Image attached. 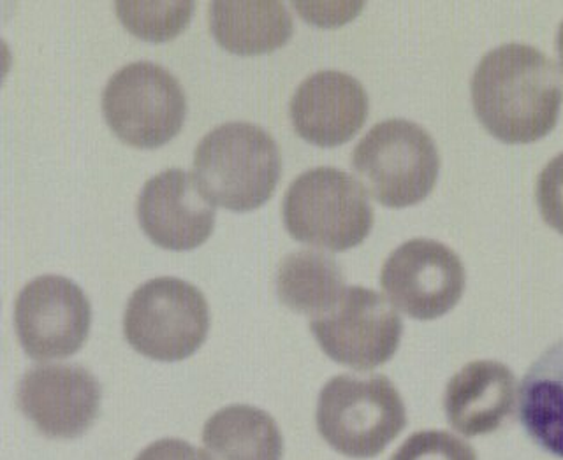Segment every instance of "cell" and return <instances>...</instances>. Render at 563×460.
I'll use <instances>...</instances> for the list:
<instances>
[{"label": "cell", "mask_w": 563, "mask_h": 460, "mask_svg": "<svg viewBox=\"0 0 563 460\" xmlns=\"http://www.w3.org/2000/svg\"><path fill=\"white\" fill-rule=\"evenodd\" d=\"M471 93L475 116L493 137L507 145H528L556 127L562 70L536 46L501 44L475 67Z\"/></svg>", "instance_id": "1"}, {"label": "cell", "mask_w": 563, "mask_h": 460, "mask_svg": "<svg viewBox=\"0 0 563 460\" xmlns=\"http://www.w3.org/2000/svg\"><path fill=\"white\" fill-rule=\"evenodd\" d=\"M192 167L199 190L213 206L245 213L263 206L277 189L280 148L260 125L229 122L199 141Z\"/></svg>", "instance_id": "2"}, {"label": "cell", "mask_w": 563, "mask_h": 460, "mask_svg": "<svg viewBox=\"0 0 563 460\" xmlns=\"http://www.w3.org/2000/svg\"><path fill=\"white\" fill-rule=\"evenodd\" d=\"M325 444L351 459H374L407 426L400 392L384 374H340L325 383L316 412Z\"/></svg>", "instance_id": "3"}, {"label": "cell", "mask_w": 563, "mask_h": 460, "mask_svg": "<svg viewBox=\"0 0 563 460\" xmlns=\"http://www.w3.org/2000/svg\"><path fill=\"white\" fill-rule=\"evenodd\" d=\"M282 218L296 242L345 251L368 237L374 207L365 187L351 175L317 167L290 183L282 201Z\"/></svg>", "instance_id": "4"}, {"label": "cell", "mask_w": 563, "mask_h": 460, "mask_svg": "<svg viewBox=\"0 0 563 460\" xmlns=\"http://www.w3.org/2000/svg\"><path fill=\"white\" fill-rule=\"evenodd\" d=\"M352 167L375 201L387 207H407L424 201L435 189L440 155L421 125L391 119L374 125L357 143Z\"/></svg>", "instance_id": "5"}, {"label": "cell", "mask_w": 563, "mask_h": 460, "mask_svg": "<svg viewBox=\"0 0 563 460\" xmlns=\"http://www.w3.org/2000/svg\"><path fill=\"white\" fill-rule=\"evenodd\" d=\"M210 310L198 287L155 278L134 290L123 313V336L141 356L158 362L189 359L207 341Z\"/></svg>", "instance_id": "6"}, {"label": "cell", "mask_w": 563, "mask_h": 460, "mask_svg": "<svg viewBox=\"0 0 563 460\" xmlns=\"http://www.w3.org/2000/svg\"><path fill=\"white\" fill-rule=\"evenodd\" d=\"M111 131L134 148H158L184 127L187 97L180 81L154 61H132L111 76L102 92Z\"/></svg>", "instance_id": "7"}, {"label": "cell", "mask_w": 563, "mask_h": 460, "mask_svg": "<svg viewBox=\"0 0 563 460\" xmlns=\"http://www.w3.org/2000/svg\"><path fill=\"white\" fill-rule=\"evenodd\" d=\"M310 330L334 362L372 371L393 359L400 347L404 324L384 295L356 285L347 287L330 312L310 318Z\"/></svg>", "instance_id": "8"}, {"label": "cell", "mask_w": 563, "mask_h": 460, "mask_svg": "<svg viewBox=\"0 0 563 460\" xmlns=\"http://www.w3.org/2000/svg\"><path fill=\"white\" fill-rule=\"evenodd\" d=\"M380 285L393 306L416 321H435L451 312L466 285L465 266L449 246L410 239L387 257Z\"/></svg>", "instance_id": "9"}, {"label": "cell", "mask_w": 563, "mask_h": 460, "mask_svg": "<svg viewBox=\"0 0 563 460\" xmlns=\"http://www.w3.org/2000/svg\"><path fill=\"white\" fill-rule=\"evenodd\" d=\"M92 306L69 278H35L14 303V329L26 356L34 360L66 359L87 341Z\"/></svg>", "instance_id": "10"}, {"label": "cell", "mask_w": 563, "mask_h": 460, "mask_svg": "<svg viewBox=\"0 0 563 460\" xmlns=\"http://www.w3.org/2000/svg\"><path fill=\"white\" fill-rule=\"evenodd\" d=\"M101 385L76 364L35 366L18 383L16 403L41 435L73 439L85 435L101 406Z\"/></svg>", "instance_id": "11"}, {"label": "cell", "mask_w": 563, "mask_h": 460, "mask_svg": "<svg viewBox=\"0 0 563 460\" xmlns=\"http://www.w3.org/2000/svg\"><path fill=\"white\" fill-rule=\"evenodd\" d=\"M143 233L161 248H198L216 228V206L202 195L196 178L184 169H167L146 181L136 202Z\"/></svg>", "instance_id": "12"}, {"label": "cell", "mask_w": 563, "mask_h": 460, "mask_svg": "<svg viewBox=\"0 0 563 460\" xmlns=\"http://www.w3.org/2000/svg\"><path fill=\"white\" fill-rule=\"evenodd\" d=\"M368 111L365 87L340 70L308 76L289 104L290 122L298 136L322 148L343 145L356 136Z\"/></svg>", "instance_id": "13"}, {"label": "cell", "mask_w": 563, "mask_h": 460, "mask_svg": "<svg viewBox=\"0 0 563 460\" xmlns=\"http://www.w3.org/2000/svg\"><path fill=\"white\" fill-rule=\"evenodd\" d=\"M518 397L516 377L497 360H474L445 386L449 424L466 438L493 435L512 417Z\"/></svg>", "instance_id": "14"}, {"label": "cell", "mask_w": 563, "mask_h": 460, "mask_svg": "<svg viewBox=\"0 0 563 460\" xmlns=\"http://www.w3.org/2000/svg\"><path fill=\"white\" fill-rule=\"evenodd\" d=\"M208 20L217 43L243 57L282 48L295 31L289 9L278 0H216Z\"/></svg>", "instance_id": "15"}, {"label": "cell", "mask_w": 563, "mask_h": 460, "mask_svg": "<svg viewBox=\"0 0 563 460\" xmlns=\"http://www.w3.org/2000/svg\"><path fill=\"white\" fill-rule=\"evenodd\" d=\"M519 420L537 447L563 459V338L544 350L525 374Z\"/></svg>", "instance_id": "16"}, {"label": "cell", "mask_w": 563, "mask_h": 460, "mask_svg": "<svg viewBox=\"0 0 563 460\" xmlns=\"http://www.w3.org/2000/svg\"><path fill=\"white\" fill-rule=\"evenodd\" d=\"M202 444L216 460H282L284 438L277 422L263 409L233 404L211 415Z\"/></svg>", "instance_id": "17"}, {"label": "cell", "mask_w": 563, "mask_h": 460, "mask_svg": "<svg viewBox=\"0 0 563 460\" xmlns=\"http://www.w3.org/2000/svg\"><path fill=\"white\" fill-rule=\"evenodd\" d=\"M277 295L284 306L310 318L324 315L345 292L339 262L316 250H296L278 263Z\"/></svg>", "instance_id": "18"}, {"label": "cell", "mask_w": 563, "mask_h": 460, "mask_svg": "<svg viewBox=\"0 0 563 460\" xmlns=\"http://www.w3.org/2000/svg\"><path fill=\"white\" fill-rule=\"evenodd\" d=\"M117 16L131 34L152 43L175 40L189 25L194 2H117Z\"/></svg>", "instance_id": "19"}, {"label": "cell", "mask_w": 563, "mask_h": 460, "mask_svg": "<svg viewBox=\"0 0 563 460\" xmlns=\"http://www.w3.org/2000/svg\"><path fill=\"white\" fill-rule=\"evenodd\" d=\"M389 460H477V453L448 430H419L405 439Z\"/></svg>", "instance_id": "20"}, {"label": "cell", "mask_w": 563, "mask_h": 460, "mask_svg": "<svg viewBox=\"0 0 563 460\" xmlns=\"http://www.w3.org/2000/svg\"><path fill=\"white\" fill-rule=\"evenodd\" d=\"M536 199L545 224L563 234V152L551 158L537 178Z\"/></svg>", "instance_id": "21"}, {"label": "cell", "mask_w": 563, "mask_h": 460, "mask_svg": "<svg viewBox=\"0 0 563 460\" xmlns=\"http://www.w3.org/2000/svg\"><path fill=\"white\" fill-rule=\"evenodd\" d=\"M298 13L321 26L342 25L356 16L363 9V2H295Z\"/></svg>", "instance_id": "22"}, {"label": "cell", "mask_w": 563, "mask_h": 460, "mask_svg": "<svg viewBox=\"0 0 563 460\" xmlns=\"http://www.w3.org/2000/svg\"><path fill=\"white\" fill-rule=\"evenodd\" d=\"M136 460H213L184 439H158L136 457Z\"/></svg>", "instance_id": "23"}, {"label": "cell", "mask_w": 563, "mask_h": 460, "mask_svg": "<svg viewBox=\"0 0 563 460\" xmlns=\"http://www.w3.org/2000/svg\"><path fill=\"white\" fill-rule=\"evenodd\" d=\"M556 52H559L560 64L563 69V22L560 23L559 34H556Z\"/></svg>", "instance_id": "24"}]
</instances>
